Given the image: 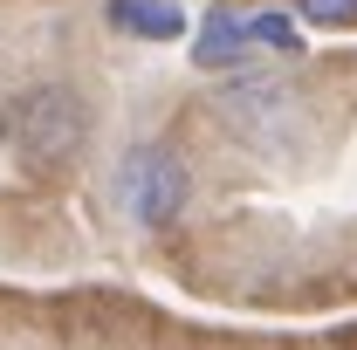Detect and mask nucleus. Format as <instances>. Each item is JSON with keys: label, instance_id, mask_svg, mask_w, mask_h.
<instances>
[{"label": "nucleus", "instance_id": "obj_1", "mask_svg": "<svg viewBox=\"0 0 357 350\" xmlns=\"http://www.w3.org/2000/svg\"><path fill=\"white\" fill-rule=\"evenodd\" d=\"M7 144L28 172H62L89 144V103L76 83H28L7 103Z\"/></svg>", "mask_w": 357, "mask_h": 350}, {"label": "nucleus", "instance_id": "obj_2", "mask_svg": "<svg viewBox=\"0 0 357 350\" xmlns=\"http://www.w3.org/2000/svg\"><path fill=\"white\" fill-rule=\"evenodd\" d=\"M110 199L124 206L131 227L165 234V227H178L185 206H192V165L178 158V144L144 137V144H131V151L117 158V172H110Z\"/></svg>", "mask_w": 357, "mask_h": 350}, {"label": "nucleus", "instance_id": "obj_3", "mask_svg": "<svg viewBox=\"0 0 357 350\" xmlns=\"http://www.w3.org/2000/svg\"><path fill=\"white\" fill-rule=\"evenodd\" d=\"M213 110H220L227 131H241L248 144H282L289 124L303 117V96L289 76H268V69H248V76H227L213 89Z\"/></svg>", "mask_w": 357, "mask_h": 350}, {"label": "nucleus", "instance_id": "obj_4", "mask_svg": "<svg viewBox=\"0 0 357 350\" xmlns=\"http://www.w3.org/2000/svg\"><path fill=\"white\" fill-rule=\"evenodd\" d=\"M255 55H261V48L248 35V14L213 7V14L199 21V42H192V62H199V69H248Z\"/></svg>", "mask_w": 357, "mask_h": 350}, {"label": "nucleus", "instance_id": "obj_5", "mask_svg": "<svg viewBox=\"0 0 357 350\" xmlns=\"http://www.w3.org/2000/svg\"><path fill=\"white\" fill-rule=\"evenodd\" d=\"M103 21L131 42H178L185 35V14L178 0H103Z\"/></svg>", "mask_w": 357, "mask_h": 350}, {"label": "nucleus", "instance_id": "obj_6", "mask_svg": "<svg viewBox=\"0 0 357 350\" xmlns=\"http://www.w3.org/2000/svg\"><path fill=\"white\" fill-rule=\"evenodd\" d=\"M248 35H255V48H275V55H296V21H282V14H248Z\"/></svg>", "mask_w": 357, "mask_h": 350}, {"label": "nucleus", "instance_id": "obj_7", "mask_svg": "<svg viewBox=\"0 0 357 350\" xmlns=\"http://www.w3.org/2000/svg\"><path fill=\"white\" fill-rule=\"evenodd\" d=\"M310 28H357V0H296Z\"/></svg>", "mask_w": 357, "mask_h": 350}, {"label": "nucleus", "instance_id": "obj_8", "mask_svg": "<svg viewBox=\"0 0 357 350\" xmlns=\"http://www.w3.org/2000/svg\"><path fill=\"white\" fill-rule=\"evenodd\" d=\"M0 144H7V96H0Z\"/></svg>", "mask_w": 357, "mask_h": 350}]
</instances>
